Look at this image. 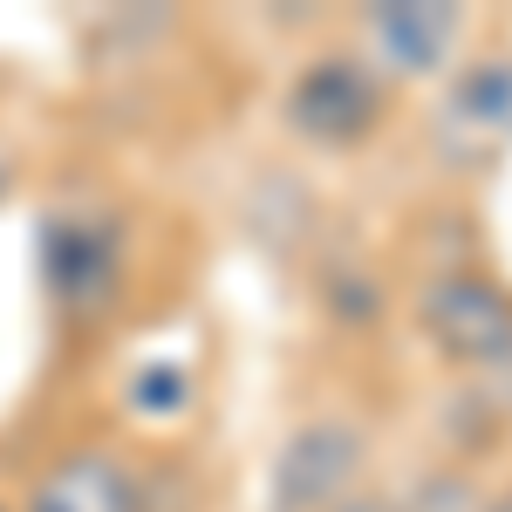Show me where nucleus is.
<instances>
[{
  "label": "nucleus",
  "mask_w": 512,
  "mask_h": 512,
  "mask_svg": "<svg viewBox=\"0 0 512 512\" xmlns=\"http://www.w3.org/2000/svg\"><path fill=\"white\" fill-rule=\"evenodd\" d=\"M123 260H130V239L110 212H48L35 233L41 294L69 321L110 315V301L123 294Z\"/></svg>",
  "instance_id": "nucleus-1"
},
{
  "label": "nucleus",
  "mask_w": 512,
  "mask_h": 512,
  "mask_svg": "<svg viewBox=\"0 0 512 512\" xmlns=\"http://www.w3.org/2000/svg\"><path fill=\"white\" fill-rule=\"evenodd\" d=\"M287 123L321 151H349L383 123V76L369 55H315L287 82Z\"/></svg>",
  "instance_id": "nucleus-2"
},
{
  "label": "nucleus",
  "mask_w": 512,
  "mask_h": 512,
  "mask_svg": "<svg viewBox=\"0 0 512 512\" xmlns=\"http://www.w3.org/2000/svg\"><path fill=\"white\" fill-rule=\"evenodd\" d=\"M417 321L437 349L465 369H506L512 362V294L485 274H437L417 294Z\"/></svg>",
  "instance_id": "nucleus-3"
},
{
  "label": "nucleus",
  "mask_w": 512,
  "mask_h": 512,
  "mask_svg": "<svg viewBox=\"0 0 512 512\" xmlns=\"http://www.w3.org/2000/svg\"><path fill=\"white\" fill-rule=\"evenodd\" d=\"M362 465V431L342 417H321L301 424L274 451V478H267V499L274 512H335L349 499V478Z\"/></svg>",
  "instance_id": "nucleus-4"
},
{
  "label": "nucleus",
  "mask_w": 512,
  "mask_h": 512,
  "mask_svg": "<svg viewBox=\"0 0 512 512\" xmlns=\"http://www.w3.org/2000/svg\"><path fill=\"white\" fill-rule=\"evenodd\" d=\"M437 151L451 164H485L512 151V55H478L437 103Z\"/></svg>",
  "instance_id": "nucleus-5"
},
{
  "label": "nucleus",
  "mask_w": 512,
  "mask_h": 512,
  "mask_svg": "<svg viewBox=\"0 0 512 512\" xmlns=\"http://www.w3.org/2000/svg\"><path fill=\"white\" fill-rule=\"evenodd\" d=\"M362 48H369V69L376 76H431L444 69V55L465 35V14L444 7V0H383V7H362Z\"/></svg>",
  "instance_id": "nucleus-6"
},
{
  "label": "nucleus",
  "mask_w": 512,
  "mask_h": 512,
  "mask_svg": "<svg viewBox=\"0 0 512 512\" xmlns=\"http://www.w3.org/2000/svg\"><path fill=\"white\" fill-rule=\"evenodd\" d=\"M21 512H151V485H144V472L123 451L76 444L69 458H55L28 485V506Z\"/></svg>",
  "instance_id": "nucleus-7"
},
{
  "label": "nucleus",
  "mask_w": 512,
  "mask_h": 512,
  "mask_svg": "<svg viewBox=\"0 0 512 512\" xmlns=\"http://www.w3.org/2000/svg\"><path fill=\"white\" fill-rule=\"evenodd\" d=\"M410 512H485V506H478V485L465 472H437L417 485V506Z\"/></svg>",
  "instance_id": "nucleus-8"
},
{
  "label": "nucleus",
  "mask_w": 512,
  "mask_h": 512,
  "mask_svg": "<svg viewBox=\"0 0 512 512\" xmlns=\"http://www.w3.org/2000/svg\"><path fill=\"white\" fill-rule=\"evenodd\" d=\"M137 410H185V369H171V362H158V369H144L137 376Z\"/></svg>",
  "instance_id": "nucleus-9"
},
{
  "label": "nucleus",
  "mask_w": 512,
  "mask_h": 512,
  "mask_svg": "<svg viewBox=\"0 0 512 512\" xmlns=\"http://www.w3.org/2000/svg\"><path fill=\"white\" fill-rule=\"evenodd\" d=\"M335 512H396V506H383V499H369V492H349Z\"/></svg>",
  "instance_id": "nucleus-10"
},
{
  "label": "nucleus",
  "mask_w": 512,
  "mask_h": 512,
  "mask_svg": "<svg viewBox=\"0 0 512 512\" xmlns=\"http://www.w3.org/2000/svg\"><path fill=\"white\" fill-rule=\"evenodd\" d=\"M485 512H512V492H506V499H499V506H485Z\"/></svg>",
  "instance_id": "nucleus-11"
},
{
  "label": "nucleus",
  "mask_w": 512,
  "mask_h": 512,
  "mask_svg": "<svg viewBox=\"0 0 512 512\" xmlns=\"http://www.w3.org/2000/svg\"><path fill=\"white\" fill-rule=\"evenodd\" d=\"M0 192H7V164H0Z\"/></svg>",
  "instance_id": "nucleus-12"
},
{
  "label": "nucleus",
  "mask_w": 512,
  "mask_h": 512,
  "mask_svg": "<svg viewBox=\"0 0 512 512\" xmlns=\"http://www.w3.org/2000/svg\"><path fill=\"white\" fill-rule=\"evenodd\" d=\"M0 512H7V506H0Z\"/></svg>",
  "instance_id": "nucleus-13"
}]
</instances>
